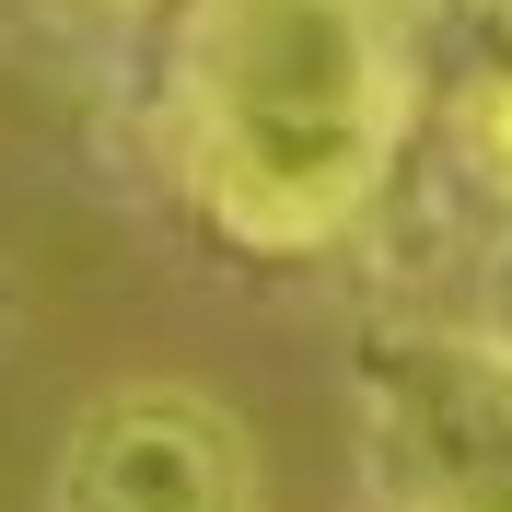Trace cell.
Returning a JSON list of instances; mask_svg holds the SVG:
<instances>
[{
	"instance_id": "6da1fadb",
	"label": "cell",
	"mask_w": 512,
	"mask_h": 512,
	"mask_svg": "<svg viewBox=\"0 0 512 512\" xmlns=\"http://www.w3.org/2000/svg\"><path fill=\"white\" fill-rule=\"evenodd\" d=\"M187 210L245 256H326L384 210L419 128L396 0H187L163 47Z\"/></svg>"
},
{
	"instance_id": "7a4b0ae2",
	"label": "cell",
	"mask_w": 512,
	"mask_h": 512,
	"mask_svg": "<svg viewBox=\"0 0 512 512\" xmlns=\"http://www.w3.org/2000/svg\"><path fill=\"white\" fill-rule=\"evenodd\" d=\"M350 408L384 512H512V361L478 326H431V315L361 326Z\"/></svg>"
},
{
	"instance_id": "277c9868",
	"label": "cell",
	"mask_w": 512,
	"mask_h": 512,
	"mask_svg": "<svg viewBox=\"0 0 512 512\" xmlns=\"http://www.w3.org/2000/svg\"><path fill=\"white\" fill-rule=\"evenodd\" d=\"M454 163H466L478 198L512 210V70H478V82L454 94Z\"/></svg>"
},
{
	"instance_id": "5b68a950",
	"label": "cell",
	"mask_w": 512,
	"mask_h": 512,
	"mask_svg": "<svg viewBox=\"0 0 512 512\" xmlns=\"http://www.w3.org/2000/svg\"><path fill=\"white\" fill-rule=\"evenodd\" d=\"M478 338L512 361V233L489 245V268H478Z\"/></svg>"
},
{
	"instance_id": "3957f363",
	"label": "cell",
	"mask_w": 512,
	"mask_h": 512,
	"mask_svg": "<svg viewBox=\"0 0 512 512\" xmlns=\"http://www.w3.org/2000/svg\"><path fill=\"white\" fill-rule=\"evenodd\" d=\"M47 512H256V431L210 384H94L59 431Z\"/></svg>"
}]
</instances>
